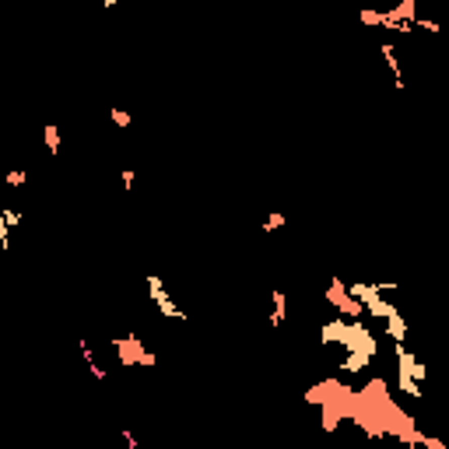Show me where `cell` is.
<instances>
[{"label":"cell","instance_id":"cell-1","mask_svg":"<svg viewBox=\"0 0 449 449\" xmlns=\"http://www.w3.org/2000/svg\"><path fill=\"white\" fill-rule=\"evenodd\" d=\"M386 333H389L397 344H404V341H407V323H404V316H400L397 309L386 316Z\"/></svg>","mask_w":449,"mask_h":449},{"label":"cell","instance_id":"cell-6","mask_svg":"<svg viewBox=\"0 0 449 449\" xmlns=\"http://www.w3.org/2000/svg\"><path fill=\"white\" fill-rule=\"evenodd\" d=\"M281 224H285V214H270V218H267V224H263V232H277Z\"/></svg>","mask_w":449,"mask_h":449},{"label":"cell","instance_id":"cell-2","mask_svg":"<svg viewBox=\"0 0 449 449\" xmlns=\"http://www.w3.org/2000/svg\"><path fill=\"white\" fill-rule=\"evenodd\" d=\"M270 299H274V312H270V326H281V323H285V316H288V309H285V305H288V295H285L281 288H274V292H270Z\"/></svg>","mask_w":449,"mask_h":449},{"label":"cell","instance_id":"cell-3","mask_svg":"<svg viewBox=\"0 0 449 449\" xmlns=\"http://www.w3.org/2000/svg\"><path fill=\"white\" fill-rule=\"evenodd\" d=\"M379 49H382V57H386V64H389V71H393V88H404V74H400V60H397L393 46H389V42H382Z\"/></svg>","mask_w":449,"mask_h":449},{"label":"cell","instance_id":"cell-5","mask_svg":"<svg viewBox=\"0 0 449 449\" xmlns=\"http://www.w3.org/2000/svg\"><path fill=\"white\" fill-rule=\"evenodd\" d=\"M46 148L49 151L60 148V134H57V127H46Z\"/></svg>","mask_w":449,"mask_h":449},{"label":"cell","instance_id":"cell-8","mask_svg":"<svg viewBox=\"0 0 449 449\" xmlns=\"http://www.w3.org/2000/svg\"><path fill=\"white\" fill-rule=\"evenodd\" d=\"M113 120H116V123H120V127H130V116H127V113H123V109H113Z\"/></svg>","mask_w":449,"mask_h":449},{"label":"cell","instance_id":"cell-9","mask_svg":"<svg viewBox=\"0 0 449 449\" xmlns=\"http://www.w3.org/2000/svg\"><path fill=\"white\" fill-rule=\"evenodd\" d=\"M123 186H127V190L134 186V169H123Z\"/></svg>","mask_w":449,"mask_h":449},{"label":"cell","instance_id":"cell-4","mask_svg":"<svg viewBox=\"0 0 449 449\" xmlns=\"http://www.w3.org/2000/svg\"><path fill=\"white\" fill-rule=\"evenodd\" d=\"M418 28H425V32H432V35H439V32H442V25H439V21H432V18H418Z\"/></svg>","mask_w":449,"mask_h":449},{"label":"cell","instance_id":"cell-7","mask_svg":"<svg viewBox=\"0 0 449 449\" xmlns=\"http://www.w3.org/2000/svg\"><path fill=\"white\" fill-rule=\"evenodd\" d=\"M25 179H28V172H7V183H11V186H21Z\"/></svg>","mask_w":449,"mask_h":449}]
</instances>
